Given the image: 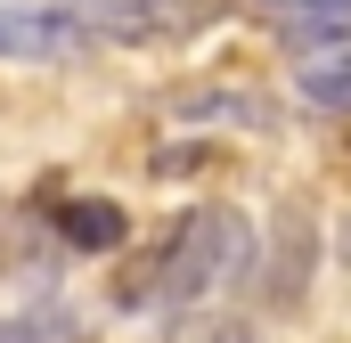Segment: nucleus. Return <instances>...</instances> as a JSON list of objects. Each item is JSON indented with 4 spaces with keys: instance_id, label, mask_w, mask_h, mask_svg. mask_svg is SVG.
Instances as JSON below:
<instances>
[{
    "instance_id": "f257e3e1",
    "label": "nucleus",
    "mask_w": 351,
    "mask_h": 343,
    "mask_svg": "<svg viewBox=\"0 0 351 343\" xmlns=\"http://www.w3.org/2000/svg\"><path fill=\"white\" fill-rule=\"evenodd\" d=\"M245 261H254V221L237 204H196L172 237L114 286V303H139V294H156V303H204V294L237 286Z\"/></svg>"
},
{
    "instance_id": "f03ea898",
    "label": "nucleus",
    "mask_w": 351,
    "mask_h": 343,
    "mask_svg": "<svg viewBox=\"0 0 351 343\" xmlns=\"http://www.w3.org/2000/svg\"><path fill=\"white\" fill-rule=\"evenodd\" d=\"M229 0H66V16L90 41H188L204 16H221Z\"/></svg>"
},
{
    "instance_id": "7ed1b4c3",
    "label": "nucleus",
    "mask_w": 351,
    "mask_h": 343,
    "mask_svg": "<svg viewBox=\"0 0 351 343\" xmlns=\"http://www.w3.org/2000/svg\"><path fill=\"white\" fill-rule=\"evenodd\" d=\"M90 33L66 16V8H0V58H16V66H58V58H74Z\"/></svg>"
},
{
    "instance_id": "20e7f679",
    "label": "nucleus",
    "mask_w": 351,
    "mask_h": 343,
    "mask_svg": "<svg viewBox=\"0 0 351 343\" xmlns=\"http://www.w3.org/2000/svg\"><path fill=\"white\" fill-rule=\"evenodd\" d=\"M172 115L180 123H237V131H278V106H269L262 90H221V82H188L172 90Z\"/></svg>"
},
{
    "instance_id": "39448f33",
    "label": "nucleus",
    "mask_w": 351,
    "mask_h": 343,
    "mask_svg": "<svg viewBox=\"0 0 351 343\" xmlns=\"http://www.w3.org/2000/svg\"><path fill=\"white\" fill-rule=\"evenodd\" d=\"M229 8H245L278 41H335V33H351V0H229Z\"/></svg>"
},
{
    "instance_id": "423d86ee",
    "label": "nucleus",
    "mask_w": 351,
    "mask_h": 343,
    "mask_svg": "<svg viewBox=\"0 0 351 343\" xmlns=\"http://www.w3.org/2000/svg\"><path fill=\"white\" fill-rule=\"evenodd\" d=\"M294 90H302L319 115H351V33H335V41H302Z\"/></svg>"
},
{
    "instance_id": "0eeeda50",
    "label": "nucleus",
    "mask_w": 351,
    "mask_h": 343,
    "mask_svg": "<svg viewBox=\"0 0 351 343\" xmlns=\"http://www.w3.org/2000/svg\"><path fill=\"white\" fill-rule=\"evenodd\" d=\"M49 221L74 254H123V237H131V213L114 196H66V204H49Z\"/></svg>"
},
{
    "instance_id": "6e6552de",
    "label": "nucleus",
    "mask_w": 351,
    "mask_h": 343,
    "mask_svg": "<svg viewBox=\"0 0 351 343\" xmlns=\"http://www.w3.org/2000/svg\"><path fill=\"white\" fill-rule=\"evenodd\" d=\"M0 343H74V319L66 311H16V319H0Z\"/></svg>"
},
{
    "instance_id": "1a4fd4ad",
    "label": "nucleus",
    "mask_w": 351,
    "mask_h": 343,
    "mask_svg": "<svg viewBox=\"0 0 351 343\" xmlns=\"http://www.w3.org/2000/svg\"><path fill=\"white\" fill-rule=\"evenodd\" d=\"M188 343H262L254 327H237V319H221V327H204V335H188Z\"/></svg>"
}]
</instances>
